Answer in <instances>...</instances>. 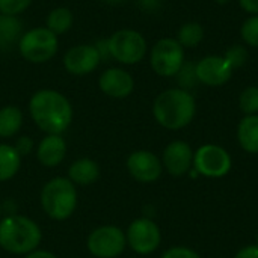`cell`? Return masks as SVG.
<instances>
[{"instance_id":"obj_1","label":"cell","mask_w":258,"mask_h":258,"mask_svg":"<svg viewBox=\"0 0 258 258\" xmlns=\"http://www.w3.org/2000/svg\"><path fill=\"white\" fill-rule=\"evenodd\" d=\"M30 116L47 135L63 133L73 121L71 103L57 91L41 89L35 92L29 103Z\"/></svg>"},{"instance_id":"obj_2","label":"cell","mask_w":258,"mask_h":258,"mask_svg":"<svg viewBox=\"0 0 258 258\" xmlns=\"http://www.w3.org/2000/svg\"><path fill=\"white\" fill-rule=\"evenodd\" d=\"M195 98L180 88L166 89L153 104V115L156 121L168 130H180L189 125L195 116Z\"/></svg>"},{"instance_id":"obj_3","label":"cell","mask_w":258,"mask_h":258,"mask_svg":"<svg viewBox=\"0 0 258 258\" xmlns=\"http://www.w3.org/2000/svg\"><path fill=\"white\" fill-rule=\"evenodd\" d=\"M41 228L32 219L11 215L0 221V246L11 254H29L41 243Z\"/></svg>"},{"instance_id":"obj_4","label":"cell","mask_w":258,"mask_h":258,"mask_svg":"<svg viewBox=\"0 0 258 258\" xmlns=\"http://www.w3.org/2000/svg\"><path fill=\"white\" fill-rule=\"evenodd\" d=\"M44 212L54 221L68 219L77 206V190L70 178L57 177L50 180L41 192Z\"/></svg>"},{"instance_id":"obj_5","label":"cell","mask_w":258,"mask_h":258,"mask_svg":"<svg viewBox=\"0 0 258 258\" xmlns=\"http://www.w3.org/2000/svg\"><path fill=\"white\" fill-rule=\"evenodd\" d=\"M21 56L33 63L50 60L57 51V35L47 27H36L21 35L18 42Z\"/></svg>"},{"instance_id":"obj_6","label":"cell","mask_w":258,"mask_h":258,"mask_svg":"<svg viewBox=\"0 0 258 258\" xmlns=\"http://www.w3.org/2000/svg\"><path fill=\"white\" fill-rule=\"evenodd\" d=\"M107 45L110 57L125 65L141 62L147 53L145 38L139 32L132 29H122L115 32L107 39Z\"/></svg>"},{"instance_id":"obj_7","label":"cell","mask_w":258,"mask_h":258,"mask_svg":"<svg viewBox=\"0 0 258 258\" xmlns=\"http://www.w3.org/2000/svg\"><path fill=\"white\" fill-rule=\"evenodd\" d=\"M151 67L163 77L177 76L184 63V50L174 38H163L157 41L151 50Z\"/></svg>"},{"instance_id":"obj_8","label":"cell","mask_w":258,"mask_h":258,"mask_svg":"<svg viewBox=\"0 0 258 258\" xmlns=\"http://www.w3.org/2000/svg\"><path fill=\"white\" fill-rule=\"evenodd\" d=\"M195 171L209 178H221L231 169V157L219 145L207 144L197 150L194 154Z\"/></svg>"},{"instance_id":"obj_9","label":"cell","mask_w":258,"mask_h":258,"mask_svg":"<svg viewBox=\"0 0 258 258\" xmlns=\"http://www.w3.org/2000/svg\"><path fill=\"white\" fill-rule=\"evenodd\" d=\"M125 234L113 225L94 230L88 237V249L97 258H115L125 249Z\"/></svg>"},{"instance_id":"obj_10","label":"cell","mask_w":258,"mask_h":258,"mask_svg":"<svg viewBox=\"0 0 258 258\" xmlns=\"http://www.w3.org/2000/svg\"><path fill=\"white\" fill-rule=\"evenodd\" d=\"M128 246L138 254H151L160 245L162 234L156 222L148 218L133 221L125 234Z\"/></svg>"},{"instance_id":"obj_11","label":"cell","mask_w":258,"mask_h":258,"mask_svg":"<svg viewBox=\"0 0 258 258\" xmlns=\"http://www.w3.org/2000/svg\"><path fill=\"white\" fill-rule=\"evenodd\" d=\"M127 169L135 180L141 183H151L162 175V162L151 151L139 150L128 156Z\"/></svg>"},{"instance_id":"obj_12","label":"cell","mask_w":258,"mask_h":258,"mask_svg":"<svg viewBox=\"0 0 258 258\" xmlns=\"http://www.w3.org/2000/svg\"><path fill=\"white\" fill-rule=\"evenodd\" d=\"M197 79L207 86L225 85L231 76L233 68L222 56H206L195 65Z\"/></svg>"},{"instance_id":"obj_13","label":"cell","mask_w":258,"mask_h":258,"mask_svg":"<svg viewBox=\"0 0 258 258\" xmlns=\"http://www.w3.org/2000/svg\"><path fill=\"white\" fill-rule=\"evenodd\" d=\"M101 62L100 53L97 51L95 45L83 44L76 45L67 51L63 57V65L68 73L76 76H85L92 73Z\"/></svg>"},{"instance_id":"obj_14","label":"cell","mask_w":258,"mask_h":258,"mask_svg":"<svg viewBox=\"0 0 258 258\" xmlns=\"http://www.w3.org/2000/svg\"><path fill=\"white\" fill-rule=\"evenodd\" d=\"M163 165L166 171L174 177H183L194 165V153L187 142L174 141L163 153Z\"/></svg>"},{"instance_id":"obj_15","label":"cell","mask_w":258,"mask_h":258,"mask_svg":"<svg viewBox=\"0 0 258 258\" xmlns=\"http://www.w3.org/2000/svg\"><path fill=\"white\" fill-rule=\"evenodd\" d=\"M98 85L106 95L112 98H125L133 92L135 80L125 70L109 68L100 76Z\"/></svg>"},{"instance_id":"obj_16","label":"cell","mask_w":258,"mask_h":258,"mask_svg":"<svg viewBox=\"0 0 258 258\" xmlns=\"http://www.w3.org/2000/svg\"><path fill=\"white\" fill-rule=\"evenodd\" d=\"M67 154V144L60 135H47L38 145L36 157L47 168L57 166Z\"/></svg>"},{"instance_id":"obj_17","label":"cell","mask_w":258,"mask_h":258,"mask_svg":"<svg viewBox=\"0 0 258 258\" xmlns=\"http://www.w3.org/2000/svg\"><path fill=\"white\" fill-rule=\"evenodd\" d=\"M100 177V168L92 159H79L68 169V178L80 186H89Z\"/></svg>"},{"instance_id":"obj_18","label":"cell","mask_w":258,"mask_h":258,"mask_svg":"<svg viewBox=\"0 0 258 258\" xmlns=\"http://www.w3.org/2000/svg\"><path fill=\"white\" fill-rule=\"evenodd\" d=\"M21 21L15 15L0 14V51H9L21 38Z\"/></svg>"},{"instance_id":"obj_19","label":"cell","mask_w":258,"mask_h":258,"mask_svg":"<svg viewBox=\"0 0 258 258\" xmlns=\"http://www.w3.org/2000/svg\"><path fill=\"white\" fill-rule=\"evenodd\" d=\"M240 147L251 154L258 153V115H246L237 128Z\"/></svg>"},{"instance_id":"obj_20","label":"cell","mask_w":258,"mask_h":258,"mask_svg":"<svg viewBox=\"0 0 258 258\" xmlns=\"http://www.w3.org/2000/svg\"><path fill=\"white\" fill-rule=\"evenodd\" d=\"M21 165V156L11 145L0 144V181L12 178Z\"/></svg>"},{"instance_id":"obj_21","label":"cell","mask_w":258,"mask_h":258,"mask_svg":"<svg viewBox=\"0 0 258 258\" xmlns=\"http://www.w3.org/2000/svg\"><path fill=\"white\" fill-rule=\"evenodd\" d=\"M23 124V113L15 106H5L0 109V138L14 136Z\"/></svg>"},{"instance_id":"obj_22","label":"cell","mask_w":258,"mask_h":258,"mask_svg":"<svg viewBox=\"0 0 258 258\" xmlns=\"http://www.w3.org/2000/svg\"><path fill=\"white\" fill-rule=\"evenodd\" d=\"M73 26V14L68 8H56L47 17V29L54 35L65 33Z\"/></svg>"},{"instance_id":"obj_23","label":"cell","mask_w":258,"mask_h":258,"mask_svg":"<svg viewBox=\"0 0 258 258\" xmlns=\"http://www.w3.org/2000/svg\"><path fill=\"white\" fill-rule=\"evenodd\" d=\"M204 38V29L200 23H186L180 27L178 30V38L177 41L180 42V45L184 48H192L195 45H198Z\"/></svg>"},{"instance_id":"obj_24","label":"cell","mask_w":258,"mask_h":258,"mask_svg":"<svg viewBox=\"0 0 258 258\" xmlns=\"http://www.w3.org/2000/svg\"><path fill=\"white\" fill-rule=\"evenodd\" d=\"M240 110L246 115H257L258 113V88L249 86L242 91L239 97Z\"/></svg>"},{"instance_id":"obj_25","label":"cell","mask_w":258,"mask_h":258,"mask_svg":"<svg viewBox=\"0 0 258 258\" xmlns=\"http://www.w3.org/2000/svg\"><path fill=\"white\" fill-rule=\"evenodd\" d=\"M242 39L251 45V47H258V15H254L248 18L240 29Z\"/></svg>"},{"instance_id":"obj_26","label":"cell","mask_w":258,"mask_h":258,"mask_svg":"<svg viewBox=\"0 0 258 258\" xmlns=\"http://www.w3.org/2000/svg\"><path fill=\"white\" fill-rule=\"evenodd\" d=\"M225 60L230 63V67L234 70V68H239V67H243L248 60V51L243 45H234L231 48L227 50L225 53Z\"/></svg>"},{"instance_id":"obj_27","label":"cell","mask_w":258,"mask_h":258,"mask_svg":"<svg viewBox=\"0 0 258 258\" xmlns=\"http://www.w3.org/2000/svg\"><path fill=\"white\" fill-rule=\"evenodd\" d=\"M32 0H0V14L5 15H18L24 12Z\"/></svg>"},{"instance_id":"obj_28","label":"cell","mask_w":258,"mask_h":258,"mask_svg":"<svg viewBox=\"0 0 258 258\" xmlns=\"http://www.w3.org/2000/svg\"><path fill=\"white\" fill-rule=\"evenodd\" d=\"M177 76H178V82L183 88H190V86H194L195 80H198L197 73H195V65L192 62L183 63V67L180 68Z\"/></svg>"},{"instance_id":"obj_29","label":"cell","mask_w":258,"mask_h":258,"mask_svg":"<svg viewBox=\"0 0 258 258\" xmlns=\"http://www.w3.org/2000/svg\"><path fill=\"white\" fill-rule=\"evenodd\" d=\"M162 258H200V255L190 249V248H186V246H174L171 249H168Z\"/></svg>"},{"instance_id":"obj_30","label":"cell","mask_w":258,"mask_h":258,"mask_svg":"<svg viewBox=\"0 0 258 258\" xmlns=\"http://www.w3.org/2000/svg\"><path fill=\"white\" fill-rule=\"evenodd\" d=\"M14 148L17 150V153H18L20 156H27V154L33 150V141H32V138H29V136H21V138L17 141V144H15Z\"/></svg>"},{"instance_id":"obj_31","label":"cell","mask_w":258,"mask_h":258,"mask_svg":"<svg viewBox=\"0 0 258 258\" xmlns=\"http://www.w3.org/2000/svg\"><path fill=\"white\" fill-rule=\"evenodd\" d=\"M234 258H258V246L257 245H249L242 248Z\"/></svg>"},{"instance_id":"obj_32","label":"cell","mask_w":258,"mask_h":258,"mask_svg":"<svg viewBox=\"0 0 258 258\" xmlns=\"http://www.w3.org/2000/svg\"><path fill=\"white\" fill-rule=\"evenodd\" d=\"M97 47V51L100 53V57L101 60H107L110 57V53H109V45H107V39H103V41H98L95 44Z\"/></svg>"},{"instance_id":"obj_33","label":"cell","mask_w":258,"mask_h":258,"mask_svg":"<svg viewBox=\"0 0 258 258\" xmlns=\"http://www.w3.org/2000/svg\"><path fill=\"white\" fill-rule=\"evenodd\" d=\"M240 6L243 11L249 12V14H258V0H239Z\"/></svg>"},{"instance_id":"obj_34","label":"cell","mask_w":258,"mask_h":258,"mask_svg":"<svg viewBox=\"0 0 258 258\" xmlns=\"http://www.w3.org/2000/svg\"><path fill=\"white\" fill-rule=\"evenodd\" d=\"M26 258H57L54 254H51V252H48V251H32V252H29L27 254V257Z\"/></svg>"},{"instance_id":"obj_35","label":"cell","mask_w":258,"mask_h":258,"mask_svg":"<svg viewBox=\"0 0 258 258\" xmlns=\"http://www.w3.org/2000/svg\"><path fill=\"white\" fill-rule=\"evenodd\" d=\"M101 2H104V3H110V5H115V3H121V2H124V0H101Z\"/></svg>"},{"instance_id":"obj_36","label":"cell","mask_w":258,"mask_h":258,"mask_svg":"<svg viewBox=\"0 0 258 258\" xmlns=\"http://www.w3.org/2000/svg\"><path fill=\"white\" fill-rule=\"evenodd\" d=\"M216 3H219V5H225V3H228L230 0H215Z\"/></svg>"},{"instance_id":"obj_37","label":"cell","mask_w":258,"mask_h":258,"mask_svg":"<svg viewBox=\"0 0 258 258\" xmlns=\"http://www.w3.org/2000/svg\"><path fill=\"white\" fill-rule=\"evenodd\" d=\"M0 215H2V207H0Z\"/></svg>"},{"instance_id":"obj_38","label":"cell","mask_w":258,"mask_h":258,"mask_svg":"<svg viewBox=\"0 0 258 258\" xmlns=\"http://www.w3.org/2000/svg\"><path fill=\"white\" fill-rule=\"evenodd\" d=\"M257 246H258V236H257Z\"/></svg>"}]
</instances>
